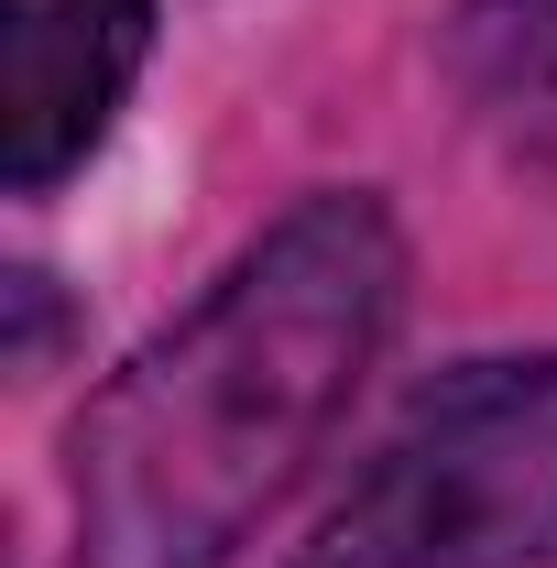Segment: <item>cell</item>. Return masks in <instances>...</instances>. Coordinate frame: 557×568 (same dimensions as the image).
<instances>
[{"mask_svg":"<svg viewBox=\"0 0 557 568\" xmlns=\"http://www.w3.org/2000/svg\"><path fill=\"white\" fill-rule=\"evenodd\" d=\"M405 306L383 197L284 209L67 437L77 568H219L328 448Z\"/></svg>","mask_w":557,"mask_h":568,"instance_id":"obj_1","label":"cell"},{"mask_svg":"<svg viewBox=\"0 0 557 568\" xmlns=\"http://www.w3.org/2000/svg\"><path fill=\"white\" fill-rule=\"evenodd\" d=\"M284 568H557V351L416 394Z\"/></svg>","mask_w":557,"mask_h":568,"instance_id":"obj_2","label":"cell"},{"mask_svg":"<svg viewBox=\"0 0 557 568\" xmlns=\"http://www.w3.org/2000/svg\"><path fill=\"white\" fill-rule=\"evenodd\" d=\"M153 55V0H0V175L44 197Z\"/></svg>","mask_w":557,"mask_h":568,"instance_id":"obj_3","label":"cell"},{"mask_svg":"<svg viewBox=\"0 0 557 568\" xmlns=\"http://www.w3.org/2000/svg\"><path fill=\"white\" fill-rule=\"evenodd\" d=\"M448 67L482 110L525 121V132H557V0H459Z\"/></svg>","mask_w":557,"mask_h":568,"instance_id":"obj_4","label":"cell"}]
</instances>
